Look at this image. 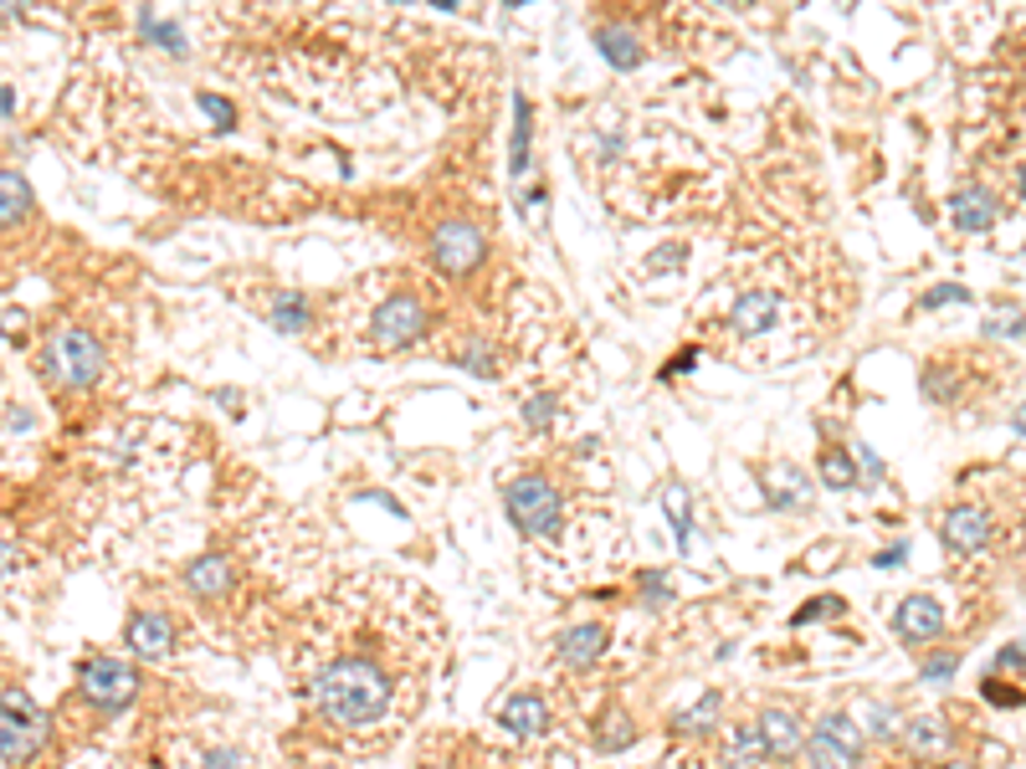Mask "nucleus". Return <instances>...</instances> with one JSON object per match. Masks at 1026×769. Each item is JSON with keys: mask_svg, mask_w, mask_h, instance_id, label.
Returning a JSON list of instances; mask_svg holds the SVG:
<instances>
[{"mask_svg": "<svg viewBox=\"0 0 1026 769\" xmlns=\"http://www.w3.org/2000/svg\"><path fill=\"white\" fill-rule=\"evenodd\" d=\"M313 708L333 729H375L396 708V682L375 657H333L313 677Z\"/></svg>", "mask_w": 1026, "mask_h": 769, "instance_id": "1", "label": "nucleus"}, {"mask_svg": "<svg viewBox=\"0 0 1026 769\" xmlns=\"http://www.w3.org/2000/svg\"><path fill=\"white\" fill-rule=\"evenodd\" d=\"M41 374L67 384V390H88L108 374V354L88 329H57L41 349Z\"/></svg>", "mask_w": 1026, "mask_h": 769, "instance_id": "2", "label": "nucleus"}, {"mask_svg": "<svg viewBox=\"0 0 1026 769\" xmlns=\"http://www.w3.org/2000/svg\"><path fill=\"white\" fill-rule=\"evenodd\" d=\"M47 739H52V718L41 713L21 688H0V759L21 769L41 755Z\"/></svg>", "mask_w": 1026, "mask_h": 769, "instance_id": "3", "label": "nucleus"}, {"mask_svg": "<svg viewBox=\"0 0 1026 769\" xmlns=\"http://www.w3.org/2000/svg\"><path fill=\"white\" fill-rule=\"evenodd\" d=\"M139 688H145V677L123 657H88L78 667V698L93 703L98 713H123L139 698Z\"/></svg>", "mask_w": 1026, "mask_h": 769, "instance_id": "4", "label": "nucleus"}, {"mask_svg": "<svg viewBox=\"0 0 1026 769\" xmlns=\"http://www.w3.org/2000/svg\"><path fill=\"white\" fill-rule=\"evenodd\" d=\"M504 503H508V518H514L519 533H529V539H555V529H560V492H555L549 478H539V472L514 478Z\"/></svg>", "mask_w": 1026, "mask_h": 769, "instance_id": "5", "label": "nucleus"}, {"mask_svg": "<svg viewBox=\"0 0 1026 769\" xmlns=\"http://www.w3.org/2000/svg\"><path fill=\"white\" fill-rule=\"evenodd\" d=\"M806 755H811V769H857V755H863V733L853 729V718L821 713L811 743H806Z\"/></svg>", "mask_w": 1026, "mask_h": 769, "instance_id": "6", "label": "nucleus"}, {"mask_svg": "<svg viewBox=\"0 0 1026 769\" xmlns=\"http://www.w3.org/2000/svg\"><path fill=\"white\" fill-rule=\"evenodd\" d=\"M427 333V308H421V298L416 292H396L390 303H380V313H375V339L390 349H406L416 344Z\"/></svg>", "mask_w": 1026, "mask_h": 769, "instance_id": "7", "label": "nucleus"}, {"mask_svg": "<svg viewBox=\"0 0 1026 769\" xmlns=\"http://www.w3.org/2000/svg\"><path fill=\"white\" fill-rule=\"evenodd\" d=\"M482 231L472 221H447L437 226V237H431V262L441 267V272H472V267L482 262Z\"/></svg>", "mask_w": 1026, "mask_h": 769, "instance_id": "8", "label": "nucleus"}, {"mask_svg": "<svg viewBox=\"0 0 1026 769\" xmlns=\"http://www.w3.org/2000/svg\"><path fill=\"white\" fill-rule=\"evenodd\" d=\"M123 637H129L133 657L155 662V657H170V651H175V621H170V616H155V610H139Z\"/></svg>", "mask_w": 1026, "mask_h": 769, "instance_id": "9", "label": "nucleus"}, {"mask_svg": "<svg viewBox=\"0 0 1026 769\" xmlns=\"http://www.w3.org/2000/svg\"><path fill=\"white\" fill-rule=\"evenodd\" d=\"M894 631L904 641H934L945 631V610H939V600H929V596H908L904 606L894 610Z\"/></svg>", "mask_w": 1026, "mask_h": 769, "instance_id": "10", "label": "nucleus"}, {"mask_svg": "<svg viewBox=\"0 0 1026 769\" xmlns=\"http://www.w3.org/2000/svg\"><path fill=\"white\" fill-rule=\"evenodd\" d=\"M986 539H990L986 508H975V503L949 508V518H945V545L955 549V555H975V549L986 545Z\"/></svg>", "mask_w": 1026, "mask_h": 769, "instance_id": "11", "label": "nucleus"}, {"mask_svg": "<svg viewBox=\"0 0 1026 769\" xmlns=\"http://www.w3.org/2000/svg\"><path fill=\"white\" fill-rule=\"evenodd\" d=\"M231 559L227 555H200V559H190L186 565V590L190 596H200V600H216V596H227L231 590Z\"/></svg>", "mask_w": 1026, "mask_h": 769, "instance_id": "12", "label": "nucleus"}, {"mask_svg": "<svg viewBox=\"0 0 1026 769\" xmlns=\"http://www.w3.org/2000/svg\"><path fill=\"white\" fill-rule=\"evenodd\" d=\"M498 718H504V729L514 733V739H539V733L549 729V708H545V698H534V692L508 698V703L498 708Z\"/></svg>", "mask_w": 1026, "mask_h": 769, "instance_id": "13", "label": "nucleus"}, {"mask_svg": "<svg viewBox=\"0 0 1026 769\" xmlns=\"http://www.w3.org/2000/svg\"><path fill=\"white\" fill-rule=\"evenodd\" d=\"M600 647H606V626H596V621H586V626H570V631H560V641H555V651H560V662L565 667H596V657H600Z\"/></svg>", "mask_w": 1026, "mask_h": 769, "instance_id": "14", "label": "nucleus"}, {"mask_svg": "<svg viewBox=\"0 0 1026 769\" xmlns=\"http://www.w3.org/2000/svg\"><path fill=\"white\" fill-rule=\"evenodd\" d=\"M755 729H760V739H765V755H775V759H790L800 749V723H796V713H786V708H765Z\"/></svg>", "mask_w": 1026, "mask_h": 769, "instance_id": "15", "label": "nucleus"}, {"mask_svg": "<svg viewBox=\"0 0 1026 769\" xmlns=\"http://www.w3.org/2000/svg\"><path fill=\"white\" fill-rule=\"evenodd\" d=\"M596 47L616 72H631V67L641 62V41H637V31H627V27H596Z\"/></svg>", "mask_w": 1026, "mask_h": 769, "instance_id": "16", "label": "nucleus"}, {"mask_svg": "<svg viewBox=\"0 0 1026 769\" xmlns=\"http://www.w3.org/2000/svg\"><path fill=\"white\" fill-rule=\"evenodd\" d=\"M775 292H745L739 303H734V313H729V323H734V333H765L775 323Z\"/></svg>", "mask_w": 1026, "mask_h": 769, "instance_id": "17", "label": "nucleus"}, {"mask_svg": "<svg viewBox=\"0 0 1026 769\" xmlns=\"http://www.w3.org/2000/svg\"><path fill=\"white\" fill-rule=\"evenodd\" d=\"M31 206H37V200H31V186L16 170H6V164H0V231H6V226H16V221H27Z\"/></svg>", "mask_w": 1026, "mask_h": 769, "instance_id": "18", "label": "nucleus"}, {"mask_svg": "<svg viewBox=\"0 0 1026 769\" xmlns=\"http://www.w3.org/2000/svg\"><path fill=\"white\" fill-rule=\"evenodd\" d=\"M949 211H955V221H960L965 231H986V226L996 221V196L980 190V186H970V190H960V196L949 200Z\"/></svg>", "mask_w": 1026, "mask_h": 769, "instance_id": "19", "label": "nucleus"}, {"mask_svg": "<svg viewBox=\"0 0 1026 769\" xmlns=\"http://www.w3.org/2000/svg\"><path fill=\"white\" fill-rule=\"evenodd\" d=\"M529 139H534V129H529V98L514 93V149H508V170H514V180H519V174H529Z\"/></svg>", "mask_w": 1026, "mask_h": 769, "instance_id": "20", "label": "nucleus"}, {"mask_svg": "<svg viewBox=\"0 0 1026 769\" xmlns=\"http://www.w3.org/2000/svg\"><path fill=\"white\" fill-rule=\"evenodd\" d=\"M719 708H724V698L719 692H704L688 713H678L673 718V733H708L714 723H719Z\"/></svg>", "mask_w": 1026, "mask_h": 769, "instance_id": "21", "label": "nucleus"}, {"mask_svg": "<svg viewBox=\"0 0 1026 769\" xmlns=\"http://www.w3.org/2000/svg\"><path fill=\"white\" fill-rule=\"evenodd\" d=\"M139 31H145V41L165 47L170 57H186V52H190V47H186V31L175 27V21H165V16H155V11L139 16Z\"/></svg>", "mask_w": 1026, "mask_h": 769, "instance_id": "22", "label": "nucleus"}, {"mask_svg": "<svg viewBox=\"0 0 1026 769\" xmlns=\"http://www.w3.org/2000/svg\"><path fill=\"white\" fill-rule=\"evenodd\" d=\"M272 329L278 333H303L308 329V298L303 292H278V298H272Z\"/></svg>", "mask_w": 1026, "mask_h": 769, "instance_id": "23", "label": "nucleus"}, {"mask_svg": "<svg viewBox=\"0 0 1026 769\" xmlns=\"http://www.w3.org/2000/svg\"><path fill=\"white\" fill-rule=\"evenodd\" d=\"M760 755H765L760 729H755V723H745V729H734V743L724 749V769H749Z\"/></svg>", "mask_w": 1026, "mask_h": 769, "instance_id": "24", "label": "nucleus"}, {"mask_svg": "<svg viewBox=\"0 0 1026 769\" xmlns=\"http://www.w3.org/2000/svg\"><path fill=\"white\" fill-rule=\"evenodd\" d=\"M555 421H560V400L549 396V390L524 400V426H529V431H549Z\"/></svg>", "mask_w": 1026, "mask_h": 769, "instance_id": "25", "label": "nucleus"}, {"mask_svg": "<svg viewBox=\"0 0 1026 769\" xmlns=\"http://www.w3.org/2000/svg\"><path fill=\"white\" fill-rule=\"evenodd\" d=\"M667 518L678 529V549H688V533H694V503H688V488H667Z\"/></svg>", "mask_w": 1026, "mask_h": 769, "instance_id": "26", "label": "nucleus"}, {"mask_svg": "<svg viewBox=\"0 0 1026 769\" xmlns=\"http://www.w3.org/2000/svg\"><path fill=\"white\" fill-rule=\"evenodd\" d=\"M596 743L606 749V755L627 749V743H631V718L621 713V708H611V713H606V723H600V733H596Z\"/></svg>", "mask_w": 1026, "mask_h": 769, "instance_id": "27", "label": "nucleus"}, {"mask_svg": "<svg viewBox=\"0 0 1026 769\" xmlns=\"http://www.w3.org/2000/svg\"><path fill=\"white\" fill-rule=\"evenodd\" d=\"M821 482H827V488H853L857 462L847 457V451H827V457H821Z\"/></svg>", "mask_w": 1026, "mask_h": 769, "instance_id": "28", "label": "nucleus"}, {"mask_svg": "<svg viewBox=\"0 0 1026 769\" xmlns=\"http://www.w3.org/2000/svg\"><path fill=\"white\" fill-rule=\"evenodd\" d=\"M457 364H462V370H472V374H482V380H498V364H494V354H488V344H467L462 354H457Z\"/></svg>", "mask_w": 1026, "mask_h": 769, "instance_id": "29", "label": "nucleus"}, {"mask_svg": "<svg viewBox=\"0 0 1026 769\" xmlns=\"http://www.w3.org/2000/svg\"><path fill=\"white\" fill-rule=\"evenodd\" d=\"M908 743H914V749H939V743H945V733H939V723H934V718H919V723H908Z\"/></svg>", "mask_w": 1026, "mask_h": 769, "instance_id": "30", "label": "nucleus"}, {"mask_svg": "<svg viewBox=\"0 0 1026 769\" xmlns=\"http://www.w3.org/2000/svg\"><path fill=\"white\" fill-rule=\"evenodd\" d=\"M196 103L206 108V119H211L216 129H231V123H237V108H231V103H221V98H216V93H200Z\"/></svg>", "mask_w": 1026, "mask_h": 769, "instance_id": "31", "label": "nucleus"}, {"mask_svg": "<svg viewBox=\"0 0 1026 769\" xmlns=\"http://www.w3.org/2000/svg\"><path fill=\"white\" fill-rule=\"evenodd\" d=\"M980 692H986L990 703L996 708H1026V692H1016V688H1000L996 677H986V682H980Z\"/></svg>", "mask_w": 1026, "mask_h": 769, "instance_id": "32", "label": "nucleus"}, {"mask_svg": "<svg viewBox=\"0 0 1026 769\" xmlns=\"http://www.w3.org/2000/svg\"><path fill=\"white\" fill-rule=\"evenodd\" d=\"M945 303H970V292L960 282H939L934 292H924V308H945Z\"/></svg>", "mask_w": 1026, "mask_h": 769, "instance_id": "33", "label": "nucleus"}, {"mask_svg": "<svg viewBox=\"0 0 1026 769\" xmlns=\"http://www.w3.org/2000/svg\"><path fill=\"white\" fill-rule=\"evenodd\" d=\"M21 570H27V555H21V545L0 539V580H16Z\"/></svg>", "mask_w": 1026, "mask_h": 769, "instance_id": "34", "label": "nucleus"}, {"mask_svg": "<svg viewBox=\"0 0 1026 769\" xmlns=\"http://www.w3.org/2000/svg\"><path fill=\"white\" fill-rule=\"evenodd\" d=\"M867 729H873V739H888V733L898 729L894 708H883V703H867Z\"/></svg>", "mask_w": 1026, "mask_h": 769, "instance_id": "35", "label": "nucleus"}, {"mask_svg": "<svg viewBox=\"0 0 1026 769\" xmlns=\"http://www.w3.org/2000/svg\"><path fill=\"white\" fill-rule=\"evenodd\" d=\"M816 616H841V600L837 596H816L796 610V621H816Z\"/></svg>", "mask_w": 1026, "mask_h": 769, "instance_id": "36", "label": "nucleus"}, {"mask_svg": "<svg viewBox=\"0 0 1026 769\" xmlns=\"http://www.w3.org/2000/svg\"><path fill=\"white\" fill-rule=\"evenodd\" d=\"M1022 329H1026V319L1016 313V308H1012V313H996V319L986 323V333H996V339H1016Z\"/></svg>", "mask_w": 1026, "mask_h": 769, "instance_id": "37", "label": "nucleus"}, {"mask_svg": "<svg viewBox=\"0 0 1026 769\" xmlns=\"http://www.w3.org/2000/svg\"><path fill=\"white\" fill-rule=\"evenodd\" d=\"M200 769H247V755L241 749H211V755L200 759Z\"/></svg>", "mask_w": 1026, "mask_h": 769, "instance_id": "38", "label": "nucleus"}, {"mask_svg": "<svg viewBox=\"0 0 1026 769\" xmlns=\"http://www.w3.org/2000/svg\"><path fill=\"white\" fill-rule=\"evenodd\" d=\"M924 677H934V682H945V677H955V657H949V651L929 657V662H924Z\"/></svg>", "mask_w": 1026, "mask_h": 769, "instance_id": "39", "label": "nucleus"}, {"mask_svg": "<svg viewBox=\"0 0 1026 769\" xmlns=\"http://www.w3.org/2000/svg\"><path fill=\"white\" fill-rule=\"evenodd\" d=\"M641 590H647V600H653V606H663V600H667V585H663V575H657V570L641 575Z\"/></svg>", "mask_w": 1026, "mask_h": 769, "instance_id": "40", "label": "nucleus"}, {"mask_svg": "<svg viewBox=\"0 0 1026 769\" xmlns=\"http://www.w3.org/2000/svg\"><path fill=\"white\" fill-rule=\"evenodd\" d=\"M904 559H908V545L898 539V545H894V549H883V555L873 559V565H878V570H894V565H904Z\"/></svg>", "mask_w": 1026, "mask_h": 769, "instance_id": "41", "label": "nucleus"}, {"mask_svg": "<svg viewBox=\"0 0 1026 769\" xmlns=\"http://www.w3.org/2000/svg\"><path fill=\"white\" fill-rule=\"evenodd\" d=\"M694 364H698V349H683V354L673 359V364H667L663 374H667V380H678V374H683V370H694Z\"/></svg>", "mask_w": 1026, "mask_h": 769, "instance_id": "42", "label": "nucleus"}, {"mask_svg": "<svg viewBox=\"0 0 1026 769\" xmlns=\"http://www.w3.org/2000/svg\"><path fill=\"white\" fill-rule=\"evenodd\" d=\"M663 769H688V765H683V759H663Z\"/></svg>", "mask_w": 1026, "mask_h": 769, "instance_id": "43", "label": "nucleus"}, {"mask_svg": "<svg viewBox=\"0 0 1026 769\" xmlns=\"http://www.w3.org/2000/svg\"><path fill=\"white\" fill-rule=\"evenodd\" d=\"M1022 196H1026V170H1022Z\"/></svg>", "mask_w": 1026, "mask_h": 769, "instance_id": "44", "label": "nucleus"}, {"mask_svg": "<svg viewBox=\"0 0 1026 769\" xmlns=\"http://www.w3.org/2000/svg\"><path fill=\"white\" fill-rule=\"evenodd\" d=\"M421 769H447V765H421Z\"/></svg>", "mask_w": 1026, "mask_h": 769, "instance_id": "45", "label": "nucleus"}, {"mask_svg": "<svg viewBox=\"0 0 1026 769\" xmlns=\"http://www.w3.org/2000/svg\"><path fill=\"white\" fill-rule=\"evenodd\" d=\"M949 769H970V765H949Z\"/></svg>", "mask_w": 1026, "mask_h": 769, "instance_id": "46", "label": "nucleus"}]
</instances>
